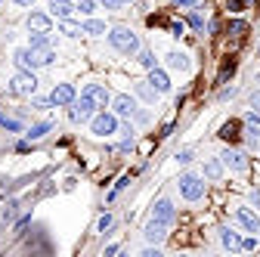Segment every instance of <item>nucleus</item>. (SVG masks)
<instances>
[{"mask_svg": "<svg viewBox=\"0 0 260 257\" xmlns=\"http://www.w3.org/2000/svg\"><path fill=\"white\" fill-rule=\"evenodd\" d=\"M109 43L115 46V50H121L124 56L139 53V38H136L130 28H112V31H109Z\"/></svg>", "mask_w": 260, "mask_h": 257, "instance_id": "f257e3e1", "label": "nucleus"}, {"mask_svg": "<svg viewBox=\"0 0 260 257\" xmlns=\"http://www.w3.org/2000/svg\"><path fill=\"white\" fill-rule=\"evenodd\" d=\"M180 192L186 202H198V198L205 195V183L195 177V173H186V177H180Z\"/></svg>", "mask_w": 260, "mask_h": 257, "instance_id": "f03ea898", "label": "nucleus"}, {"mask_svg": "<svg viewBox=\"0 0 260 257\" xmlns=\"http://www.w3.org/2000/svg\"><path fill=\"white\" fill-rule=\"evenodd\" d=\"M16 93V96H31L34 90H38V78H34L31 72H19L16 78H13V87H9Z\"/></svg>", "mask_w": 260, "mask_h": 257, "instance_id": "7ed1b4c3", "label": "nucleus"}, {"mask_svg": "<svg viewBox=\"0 0 260 257\" xmlns=\"http://www.w3.org/2000/svg\"><path fill=\"white\" fill-rule=\"evenodd\" d=\"M90 127H93V133H96V136H109V133H115L118 121H115V115L99 112V115H93V118H90Z\"/></svg>", "mask_w": 260, "mask_h": 257, "instance_id": "20e7f679", "label": "nucleus"}, {"mask_svg": "<svg viewBox=\"0 0 260 257\" xmlns=\"http://www.w3.org/2000/svg\"><path fill=\"white\" fill-rule=\"evenodd\" d=\"M93 112H96V102L87 99L84 93H81V102H75V106H72V121H90Z\"/></svg>", "mask_w": 260, "mask_h": 257, "instance_id": "39448f33", "label": "nucleus"}, {"mask_svg": "<svg viewBox=\"0 0 260 257\" xmlns=\"http://www.w3.org/2000/svg\"><path fill=\"white\" fill-rule=\"evenodd\" d=\"M56 59V50L50 43L46 46H31V62H34V68H41V65H50Z\"/></svg>", "mask_w": 260, "mask_h": 257, "instance_id": "423d86ee", "label": "nucleus"}, {"mask_svg": "<svg viewBox=\"0 0 260 257\" xmlns=\"http://www.w3.org/2000/svg\"><path fill=\"white\" fill-rule=\"evenodd\" d=\"M53 106H72L75 102V87L72 84H59V87H53Z\"/></svg>", "mask_w": 260, "mask_h": 257, "instance_id": "0eeeda50", "label": "nucleus"}, {"mask_svg": "<svg viewBox=\"0 0 260 257\" xmlns=\"http://www.w3.org/2000/svg\"><path fill=\"white\" fill-rule=\"evenodd\" d=\"M84 96L96 102V109H105V102L112 99V96H109V90H105L102 84H87V87H84Z\"/></svg>", "mask_w": 260, "mask_h": 257, "instance_id": "6e6552de", "label": "nucleus"}, {"mask_svg": "<svg viewBox=\"0 0 260 257\" xmlns=\"http://www.w3.org/2000/svg\"><path fill=\"white\" fill-rule=\"evenodd\" d=\"M149 84L155 87L158 93H168L171 90V78L161 72V68H149Z\"/></svg>", "mask_w": 260, "mask_h": 257, "instance_id": "1a4fd4ad", "label": "nucleus"}, {"mask_svg": "<svg viewBox=\"0 0 260 257\" xmlns=\"http://www.w3.org/2000/svg\"><path fill=\"white\" fill-rule=\"evenodd\" d=\"M115 112L124 115V118H130V115H136V102L133 96H127V93H121V96H115Z\"/></svg>", "mask_w": 260, "mask_h": 257, "instance_id": "9d476101", "label": "nucleus"}, {"mask_svg": "<svg viewBox=\"0 0 260 257\" xmlns=\"http://www.w3.org/2000/svg\"><path fill=\"white\" fill-rule=\"evenodd\" d=\"M146 239L149 242H164V239H168V223H161V220H152V223L146 226Z\"/></svg>", "mask_w": 260, "mask_h": 257, "instance_id": "9b49d317", "label": "nucleus"}, {"mask_svg": "<svg viewBox=\"0 0 260 257\" xmlns=\"http://www.w3.org/2000/svg\"><path fill=\"white\" fill-rule=\"evenodd\" d=\"M75 9H78V6H72V0H50V13H53L56 19H68Z\"/></svg>", "mask_w": 260, "mask_h": 257, "instance_id": "f8f14e48", "label": "nucleus"}, {"mask_svg": "<svg viewBox=\"0 0 260 257\" xmlns=\"http://www.w3.org/2000/svg\"><path fill=\"white\" fill-rule=\"evenodd\" d=\"M223 165H226V168H232V171H245V168H248V161H245V155H242V152H232V149H226V152H223Z\"/></svg>", "mask_w": 260, "mask_h": 257, "instance_id": "ddd939ff", "label": "nucleus"}, {"mask_svg": "<svg viewBox=\"0 0 260 257\" xmlns=\"http://www.w3.org/2000/svg\"><path fill=\"white\" fill-rule=\"evenodd\" d=\"M173 217H176V211H173V205L171 202H158L155 205V217H152V220H161V223H173Z\"/></svg>", "mask_w": 260, "mask_h": 257, "instance_id": "4468645a", "label": "nucleus"}, {"mask_svg": "<svg viewBox=\"0 0 260 257\" xmlns=\"http://www.w3.org/2000/svg\"><path fill=\"white\" fill-rule=\"evenodd\" d=\"M28 28H31V31H50V28H53V19L43 16V13H31V16H28Z\"/></svg>", "mask_w": 260, "mask_h": 257, "instance_id": "2eb2a0df", "label": "nucleus"}, {"mask_svg": "<svg viewBox=\"0 0 260 257\" xmlns=\"http://www.w3.org/2000/svg\"><path fill=\"white\" fill-rule=\"evenodd\" d=\"M239 220H242V226H248L251 232H260V217L251 214L248 208H239Z\"/></svg>", "mask_w": 260, "mask_h": 257, "instance_id": "dca6fc26", "label": "nucleus"}, {"mask_svg": "<svg viewBox=\"0 0 260 257\" xmlns=\"http://www.w3.org/2000/svg\"><path fill=\"white\" fill-rule=\"evenodd\" d=\"M220 242H223V248H229V251H239L242 248V239H239V232H235V229H223Z\"/></svg>", "mask_w": 260, "mask_h": 257, "instance_id": "f3484780", "label": "nucleus"}, {"mask_svg": "<svg viewBox=\"0 0 260 257\" xmlns=\"http://www.w3.org/2000/svg\"><path fill=\"white\" fill-rule=\"evenodd\" d=\"M168 65L173 68V72H186V68H189V56L186 53H168Z\"/></svg>", "mask_w": 260, "mask_h": 257, "instance_id": "a211bd4d", "label": "nucleus"}, {"mask_svg": "<svg viewBox=\"0 0 260 257\" xmlns=\"http://www.w3.org/2000/svg\"><path fill=\"white\" fill-rule=\"evenodd\" d=\"M59 31L68 34V38H78V34H84V25H78L72 19H59Z\"/></svg>", "mask_w": 260, "mask_h": 257, "instance_id": "6ab92c4d", "label": "nucleus"}, {"mask_svg": "<svg viewBox=\"0 0 260 257\" xmlns=\"http://www.w3.org/2000/svg\"><path fill=\"white\" fill-rule=\"evenodd\" d=\"M16 65L22 68V72H31L34 62H31V50H16Z\"/></svg>", "mask_w": 260, "mask_h": 257, "instance_id": "aec40b11", "label": "nucleus"}, {"mask_svg": "<svg viewBox=\"0 0 260 257\" xmlns=\"http://www.w3.org/2000/svg\"><path fill=\"white\" fill-rule=\"evenodd\" d=\"M220 136L226 139V143H235V139H239V124H235V121L223 124V127H220Z\"/></svg>", "mask_w": 260, "mask_h": 257, "instance_id": "412c9836", "label": "nucleus"}, {"mask_svg": "<svg viewBox=\"0 0 260 257\" xmlns=\"http://www.w3.org/2000/svg\"><path fill=\"white\" fill-rule=\"evenodd\" d=\"M84 34H105V22H99V19H87V22H84Z\"/></svg>", "mask_w": 260, "mask_h": 257, "instance_id": "4be33fe9", "label": "nucleus"}, {"mask_svg": "<svg viewBox=\"0 0 260 257\" xmlns=\"http://www.w3.org/2000/svg\"><path fill=\"white\" fill-rule=\"evenodd\" d=\"M226 31L232 34L235 41H242V38H245V31H248V25H245L242 19H235V22H229V28H226Z\"/></svg>", "mask_w": 260, "mask_h": 257, "instance_id": "5701e85b", "label": "nucleus"}, {"mask_svg": "<svg viewBox=\"0 0 260 257\" xmlns=\"http://www.w3.org/2000/svg\"><path fill=\"white\" fill-rule=\"evenodd\" d=\"M50 127H53L50 121H41V124H34L31 130H28V139H41L43 133H50Z\"/></svg>", "mask_w": 260, "mask_h": 257, "instance_id": "b1692460", "label": "nucleus"}, {"mask_svg": "<svg viewBox=\"0 0 260 257\" xmlns=\"http://www.w3.org/2000/svg\"><path fill=\"white\" fill-rule=\"evenodd\" d=\"M0 127H6V130H13V133H19V130H22V124H19V121H13V118H6L3 112H0Z\"/></svg>", "mask_w": 260, "mask_h": 257, "instance_id": "393cba45", "label": "nucleus"}, {"mask_svg": "<svg viewBox=\"0 0 260 257\" xmlns=\"http://www.w3.org/2000/svg\"><path fill=\"white\" fill-rule=\"evenodd\" d=\"M232 72H235V62H232V59H226V62H223V68H220V78H217V84H223V81H226Z\"/></svg>", "mask_w": 260, "mask_h": 257, "instance_id": "a878e982", "label": "nucleus"}, {"mask_svg": "<svg viewBox=\"0 0 260 257\" xmlns=\"http://www.w3.org/2000/svg\"><path fill=\"white\" fill-rule=\"evenodd\" d=\"M205 173H208V177H211V180H217V177H220V173H223V168L217 165V161H208V165H205Z\"/></svg>", "mask_w": 260, "mask_h": 257, "instance_id": "bb28decb", "label": "nucleus"}, {"mask_svg": "<svg viewBox=\"0 0 260 257\" xmlns=\"http://www.w3.org/2000/svg\"><path fill=\"white\" fill-rule=\"evenodd\" d=\"M46 43H50L46 31H34V34H31V46H46Z\"/></svg>", "mask_w": 260, "mask_h": 257, "instance_id": "cd10ccee", "label": "nucleus"}, {"mask_svg": "<svg viewBox=\"0 0 260 257\" xmlns=\"http://www.w3.org/2000/svg\"><path fill=\"white\" fill-rule=\"evenodd\" d=\"M127 3H133V0H102L105 9H121V6H127Z\"/></svg>", "mask_w": 260, "mask_h": 257, "instance_id": "c85d7f7f", "label": "nucleus"}, {"mask_svg": "<svg viewBox=\"0 0 260 257\" xmlns=\"http://www.w3.org/2000/svg\"><path fill=\"white\" fill-rule=\"evenodd\" d=\"M189 25H192V28H198V31L205 28V19H202V13H198V9H195L192 16H189Z\"/></svg>", "mask_w": 260, "mask_h": 257, "instance_id": "c756f323", "label": "nucleus"}, {"mask_svg": "<svg viewBox=\"0 0 260 257\" xmlns=\"http://www.w3.org/2000/svg\"><path fill=\"white\" fill-rule=\"evenodd\" d=\"M171 34H173V38H183V34H186V22H171Z\"/></svg>", "mask_w": 260, "mask_h": 257, "instance_id": "7c9ffc66", "label": "nucleus"}, {"mask_svg": "<svg viewBox=\"0 0 260 257\" xmlns=\"http://www.w3.org/2000/svg\"><path fill=\"white\" fill-rule=\"evenodd\" d=\"M139 62H143L146 68H155V56H152L149 50H143V53H139Z\"/></svg>", "mask_w": 260, "mask_h": 257, "instance_id": "2f4dec72", "label": "nucleus"}, {"mask_svg": "<svg viewBox=\"0 0 260 257\" xmlns=\"http://www.w3.org/2000/svg\"><path fill=\"white\" fill-rule=\"evenodd\" d=\"M78 9H81L84 16H90L93 9H96V3H93V0H81V3H78Z\"/></svg>", "mask_w": 260, "mask_h": 257, "instance_id": "473e14b6", "label": "nucleus"}, {"mask_svg": "<svg viewBox=\"0 0 260 257\" xmlns=\"http://www.w3.org/2000/svg\"><path fill=\"white\" fill-rule=\"evenodd\" d=\"M112 223H115V220H112V214H102V217H99V223H96V226H99V232H105V229H109Z\"/></svg>", "mask_w": 260, "mask_h": 257, "instance_id": "72a5a7b5", "label": "nucleus"}, {"mask_svg": "<svg viewBox=\"0 0 260 257\" xmlns=\"http://www.w3.org/2000/svg\"><path fill=\"white\" fill-rule=\"evenodd\" d=\"M176 161H180V165H189V161H192V149H183L180 155H176Z\"/></svg>", "mask_w": 260, "mask_h": 257, "instance_id": "f704fd0d", "label": "nucleus"}, {"mask_svg": "<svg viewBox=\"0 0 260 257\" xmlns=\"http://www.w3.org/2000/svg\"><path fill=\"white\" fill-rule=\"evenodd\" d=\"M31 106H34V109H50L53 99H31Z\"/></svg>", "mask_w": 260, "mask_h": 257, "instance_id": "c9c22d12", "label": "nucleus"}, {"mask_svg": "<svg viewBox=\"0 0 260 257\" xmlns=\"http://www.w3.org/2000/svg\"><path fill=\"white\" fill-rule=\"evenodd\" d=\"M260 245V239H242V248H248V251H254Z\"/></svg>", "mask_w": 260, "mask_h": 257, "instance_id": "e433bc0d", "label": "nucleus"}, {"mask_svg": "<svg viewBox=\"0 0 260 257\" xmlns=\"http://www.w3.org/2000/svg\"><path fill=\"white\" fill-rule=\"evenodd\" d=\"M3 217H6V220H13V217H16V205H13V202L6 205V211H3Z\"/></svg>", "mask_w": 260, "mask_h": 257, "instance_id": "4c0bfd02", "label": "nucleus"}, {"mask_svg": "<svg viewBox=\"0 0 260 257\" xmlns=\"http://www.w3.org/2000/svg\"><path fill=\"white\" fill-rule=\"evenodd\" d=\"M242 6H245V0H229V9H232V13H239Z\"/></svg>", "mask_w": 260, "mask_h": 257, "instance_id": "58836bf2", "label": "nucleus"}, {"mask_svg": "<svg viewBox=\"0 0 260 257\" xmlns=\"http://www.w3.org/2000/svg\"><path fill=\"white\" fill-rule=\"evenodd\" d=\"M251 106L260 112V90H254V96H251Z\"/></svg>", "mask_w": 260, "mask_h": 257, "instance_id": "ea45409f", "label": "nucleus"}, {"mask_svg": "<svg viewBox=\"0 0 260 257\" xmlns=\"http://www.w3.org/2000/svg\"><path fill=\"white\" fill-rule=\"evenodd\" d=\"M173 6H195V0H173Z\"/></svg>", "mask_w": 260, "mask_h": 257, "instance_id": "a19ab883", "label": "nucleus"}, {"mask_svg": "<svg viewBox=\"0 0 260 257\" xmlns=\"http://www.w3.org/2000/svg\"><path fill=\"white\" fill-rule=\"evenodd\" d=\"M16 3H19V6H28V3H31V0H16Z\"/></svg>", "mask_w": 260, "mask_h": 257, "instance_id": "79ce46f5", "label": "nucleus"}, {"mask_svg": "<svg viewBox=\"0 0 260 257\" xmlns=\"http://www.w3.org/2000/svg\"><path fill=\"white\" fill-rule=\"evenodd\" d=\"M254 202H257V205H260V189H257V192H254Z\"/></svg>", "mask_w": 260, "mask_h": 257, "instance_id": "37998d69", "label": "nucleus"}]
</instances>
